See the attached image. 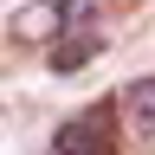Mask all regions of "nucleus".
I'll list each match as a JSON object with an SVG mask.
<instances>
[{
  "label": "nucleus",
  "mask_w": 155,
  "mask_h": 155,
  "mask_svg": "<svg viewBox=\"0 0 155 155\" xmlns=\"http://www.w3.org/2000/svg\"><path fill=\"white\" fill-rule=\"evenodd\" d=\"M84 58H97V39H58L52 45V71H78Z\"/></svg>",
  "instance_id": "obj_4"
},
{
  "label": "nucleus",
  "mask_w": 155,
  "mask_h": 155,
  "mask_svg": "<svg viewBox=\"0 0 155 155\" xmlns=\"http://www.w3.org/2000/svg\"><path fill=\"white\" fill-rule=\"evenodd\" d=\"M116 97L104 104H91L84 116H71L65 129H58V155H116Z\"/></svg>",
  "instance_id": "obj_1"
},
{
  "label": "nucleus",
  "mask_w": 155,
  "mask_h": 155,
  "mask_svg": "<svg viewBox=\"0 0 155 155\" xmlns=\"http://www.w3.org/2000/svg\"><path fill=\"white\" fill-rule=\"evenodd\" d=\"M116 104H123V110H129V123L149 136V129H155V71H149V78H129V91L116 97Z\"/></svg>",
  "instance_id": "obj_3"
},
{
  "label": "nucleus",
  "mask_w": 155,
  "mask_h": 155,
  "mask_svg": "<svg viewBox=\"0 0 155 155\" xmlns=\"http://www.w3.org/2000/svg\"><path fill=\"white\" fill-rule=\"evenodd\" d=\"M58 19H65V0H32V7H19L13 32H19V39H52Z\"/></svg>",
  "instance_id": "obj_2"
}]
</instances>
